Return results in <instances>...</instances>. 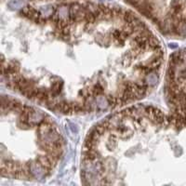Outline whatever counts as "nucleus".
I'll return each mask as SVG.
<instances>
[{"instance_id": "1", "label": "nucleus", "mask_w": 186, "mask_h": 186, "mask_svg": "<svg viewBox=\"0 0 186 186\" xmlns=\"http://www.w3.org/2000/svg\"><path fill=\"white\" fill-rule=\"evenodd\" d=\"M30 170L33 174L34 177L37 178V179H42L45 177L46 175V170L45 168L37 162H30Z\"/></svg>"}, {"instance_id": "2", "label": "nucleus", "mask_w": 186, "mask_h": 186, "mask_svg": "<svg viewBox=\"0 0 186 186\" xmlns=\"http://www.w3.org/2000/svg\"><path fill=\"white\" fill-rule=\"evenodd\" d=\"M45 115L42 114V113H40L39 111H36V110H35L33 113H31L30 114V115H29V123H30V125L32 126V127H34V126H37V125H39L40 123H42L44 120H45Z\"/></svg>"}, {"instance_id": "3", "label": "nucleus", "mask_w": 186, "mask_h": 186, "mask_svg": "<svg viewBox=\"0 0 186 186\" xmlns=\"http://www.w3.org/2000/svg\"><path fill=\"white\" fill-rule=\"evenodd\" d=\"M36 161L45 168L46 173H47V172L50 173V172L54 168L53 165H52V163H51V161L50 160V158L48 157V156H39V157L36 158Z\"/></svg>"}, {"instance_id": "4", "label": "nucleus", "mask_w": 186, "mask_h": 186, "mask_svg": "<svg viewBox=\"0 0 186 186\" xmlns=\"http://www.w3.org/2000/svg\"><path fill=\"white\" fill-rule=\"evenodd\" d=\"M95 102H96V105L99 109L101 110H105L109 106V101L107 99V97L104 96H102V95H97L96 99H95Z\"/></svg>"}, {"instance_id": "5", "label": "nucleus", "mask_w": 186, "mask_h": 186, "mask_svg": "<svg viewBox=\"0 0 186 186\" xmlns=\"http://www.w3.org/2000/svg\"><path fill=\"white\" fill-rule=\"evenodd\" d=\"M144 82L149 86V87H155L158 83V75L156 73H150L145 77Z\"/></svg>"}, {"instance_id": "6", "label": "nucleus", "mask_w": 186, "mask_h": 186, "mask_svg": "<svg viewBox=\"0 0 186 186\" xmlns=\"http://www.w3.org/2000/svg\"><path fill=\"white\" fill-rule=\"evenodd\" d=\"M70 15V8L67 6H61L58 8V17L61 19H68Z\"/></svg>"}, {"instance_id": "7", "label": "nucleus", "mask_w": 186, "mask_h": 186, "mask_svg": "<svg viewBox=\"0 0 186 186\" xmlns=\"http://www.w3.org/2000/svg\"><path fill=\"white\" fill-rule=\"evenodd\" d=\"M54 12V8L52 6H44V7H41L40 8V13H41V16L44 17V18H49L50 17Z\"/></svg>"}, {"instance_id": "8", "label": "nucleus", "mask_w": 186, "mask_h": 186, "mask_svg": "<svg viewBox=\"0 0 186 186\" xmlns=\"http://www.w3.org/2000/svg\"><path fill=\"white\" fill-rule=\"evenodd\" d=\"M62 85H63L62 82L60 79L52 83V85H51V91H52V93H53L54 95H57V94H59L61 92V88H62Z\"/></svg>"}, {"instance_id": "9", "label": "nucleus", "mask_w": 186, "mask_h": 186, "mask_svg": "<svg viewBox=\"0 0 186 186\" xmlns=\"http://www.w3.org/2000/svg\"><path fill=\"white\" fill-rule=\"evenodd\" d=\"M8 6L10 9L17 10V9H20L21 8H23V2H21L19 0H11L8 2Z\"/></svg>"}, {"instance_id": "10", "label": "nucleus", "mask_w": 186, "mask_h": 186, "mask_svg": "<svg viewBox=\"0 0 186 186\" xmlns=\"http://www.w3.org/2000/svg\"><path fill=\"white\" fill-rule=\"evenodd\" d=\"M106 146L110 151L114 150L116 147V141H115V136L114 135H113V136L111 135L110 136L108 141L106 142Z\"/></svg>"}, {"instance_id": "11", "label": "nucleus", "mask_w": 186, "mask_h": 186, "mask_svg": "<svg viewBox=\"0 0 186 186\" xmlns=\"http://www.w3.org/2000/svg\"><path fill=\"white\" fill-rule=\"evenodd\" d=\"M176 30L179 35L186 36V22H181Z\"/></svg>"}, {"instance_id": "12", "label": "nucleus", "mask_w": 186, "mask_h": 186, "mask_svg": "<svg viewBox=\"0 0 186 186\" xmlns=\"http://www.w3.org/2000/svg\"><path fill=\"white\" fill-rule=\"evenodd\" d=\"M92 88V91H93V94L94 95H100L103 91H104V88L100 85V84H96Z\"/></svg>"}, {"instance_id": "13", "label": "nucleus", "mask_w": 186, "mask_h": 186, "mask_svg": "<svg viewBox=\"0 0 186 186\" xmlns=\"http://www.w3.org/2000/svg\"><path fill=\"white\" fill-rule=\"evenodd\" d=\"M69 126H70L69 128H70V130H71L72 132L75 133V134H77V133L78 132V127H77V125L73 124V123H70Z\"/></svg>"}, {"instance_id": "14", "label": "nucleus", "mask_w": 186, "mask_h": 186, "mask_svg": "<svg viewBox=\"0 0 186 186\" xmlns=\"http://www.w3.org/2000/svg\"><path fill=\"white\" fill-rule=\"evenodd\" d=\"M178 46H177V44H175V43H172V44H169V48L170 49H176Z\"/></svg>"}]
</instances>
